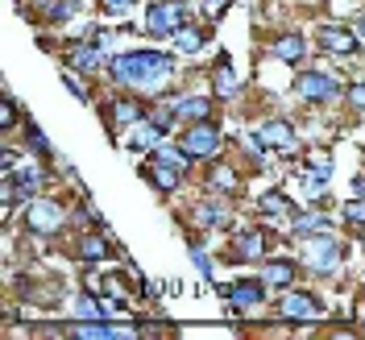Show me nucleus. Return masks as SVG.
Returning a JSON list of instances; mask_svg holds the SVG:
<instances>
[{
	"label": "nucleus",
	"mask_w": 365,
	"mask_h": 340,
	"mask_svg": "<svg viewBox=\"0 0 365 340\" xmlns=\"http://www.w3.org/2000/svg\"><path fill=\"white\" fill-rule=\"evenodd\" d=\"M113 79L116 83H133V88H158L170 79V54L158 50H129L113 58Z\"/></svg>",
	"instance_id": "nucleus-1"
},
{
	"label": "nucleus",
	"mask_w": 365,
	"mask_h": 340,
	"mask_svg": "<svg viewBox=\"0 0 365 340\" xmlns=\"http://www.w3.org/2000/svg\"><path fill=\"white\" fill-rule=\"evenodd\" d=\"M182 0H154L150 4V13H145V34H154V38H175L182 25Z\"/></svg>",
	"instance_id": "nucleus-2"
},
{
	"label": "nucleus",
	"mask_w": 365,
	"mask_h": 340,
	"mask_svg": "<svg viewBox=\"0 0 365 340\" xmlns=\"http://www.w3.org/2000/svg\"><path fill=\"white\" fill-rule=\"evenodd\" d=\"M299 257H303L312 270L328 274V270H336V262H341V245H336V241H328V232H316V237H303Z\"/></svg>",
	"instance_id": "nucleus-3"
},
{
	"label": "nucleus",
	"mask_w": 365,
	"mask_h": 340,
	"mask_svg": "<svg viewBox=\"0 0 365 340\" xmlns=\"http://www.w3.org/2000/svg\"><path fill=\"white\" fill-rule=\"evenodd\" d=\"M250 145H253V150H262V154H266V150H278V154H299L295 129H291V125H282V120H270V125L253 129Z\"/></svg>",
	"instance_id": "nucleus-4"
},
{
	"label": "nucleus",
	"mask_w": 365,
	"mask_h": 340,
	"mask_svg": "<svg viewBox=\"0 0 365 340\" xmlns=\"http://www.w3.org/2000/svg\"><path fill=\"white\" fill-rule=\"evenodd\" d=\"M182 150L195 154V158H212V154L220 150V129L207 125V120H195V125L182 133Z\"/></svg>",
	"instance_id": "nucleus-5"
},
{
	"label": "nucleus",
	"mask_w": 365,
	"mask_h": 340,
	"mask_svg": "<svg viewBox=\"0 0 365 340\" xmlns=\"http://www.w3.org/2000/svg\"><path fill=\"white\" fill-rule=\"evenodd\" d=\"M71 336L83 340H129L137 336V328H125V324H108V319H83V324H71Z\"/></svg>",
	"instance_id": "nucleus-6"
},
{
	"label": "nucleus",
	"mask_w": 365,
	"mask_h": 340,
	"mask_svg": "<svg viewBox=\"0 0 365 340\" xmlns=\"http://www.w3.org/2000/svg\"><path fill=\"white\" fill-rule=\"evenodd\" d=\"M336 91H341V83L332 75H316V71L295 75V96H303V100H332Z\"/></svg>",
	"instance_id": "nucleus-7"
},
{
	"label": "nucleus",
	"mask_w": 365,
	"mask_h": 340,
	"mask_svg": "<svg viewBox=\"0 0 365 340\" xmlns=\"http://www.w3.org/2000/svg\"><path fill=\"white\" fill-rule=\"evenodd\" d=\"M25 228H34V232H58L63 228V207L50 204V200L29 204L25 207Z\"/></svg>",
	"instance_id": "nucleus-8"
},
{
	"label": "nucleus",
	"mask_w": 365,
	"mask_h": 340,
	"mask_svg": "<svg viewBox=\"0 0 365 340\" xmlns=\"http://www.w3.org/2000/svg\"><path fill=\"white\" fill-rule=\"evenodd\" d=\"M162 133H166L162 120H133L129 133H125V145H129V150H158Z\"/></svg>",
	"instance_id": "nucleus-9"
},
{
	"label": "nucleus",
	"mask_w": 365,
	"mask_h": 340,
	"mask_svg": "<svg viewBox=\"0 0 365 340\" xmlns=\"http://www.w3.org/2000/svg\"><path fill=\"white\" fill-rule=\"evenodd\" d=\"M324 307H319L316 295H307V291H291V295H282V316L287 319H316Z\"/></svg>",
	"instance_id": "nucleus-10"
},
{
	"label": "nucleus",
	"mask_w": 365,
	"mask_h": 340,
	"mask_svg": "<svg viewBox=\"0 0 365 340\" xmlns=\"http://www.w3.org/2000/svg\"><path fill=\"white\" fill-rule=\"evenodd\" d=\"M319 42H324V50H332V54H353L357 50V34L344 29V25H324L319 29Z\"/></svg>",
	"instance_id": "nucleus-11"
},
{
	"label": "nucleus",
	"mask_w": 365,
	"mask_h": 340,
	"mask_svg": "<svg viewBox=\"0 0 365 340\" xmlns=\"http://www.w3.org/2000/svg\"><path fill=\"white\" fill-rule=\"evenodd\" d=\"M262 249H266V237H262V228H245V232H237V241H232V253H237L241 262L262 257Z\"/></svg>",
	"instance_id": "nucleus-12"
},
{
	"label": "nucleus",
	"mask_w": 365,
	"mask_h": 340,
	"mask_svg": "<svg viewBox=\"0 0 365 340\" xmlns=\"http://www.w3.org/2000/svg\"><path fill=\"white\" fill-rule=\"evenodd\" d=\"M262 287H266V282H232L225 295H228L232 307H253V303H262Z\"/></svg>",
	"instance_id": "nucleus-13"
},
{
	"label": "nucleus",
	"mask_w": 365,
	"mask_h": 340,
	"mask_svg": "<svg viewBox=\"0 0 365 340\" xmlns=\"http://www.w3.org/2000/svg\"><path fill=\"white\" fill-rule=\"evenodd\" d=\"M71 63H75V67L79 71H96V67H104V63H113V58H108V50H104V46H79V50H75V54H71Z\"/></svg>",
	"instance_id": "nucleus-14"
},
{
	"label": "nucleus",
	"mask_w": 365,
	"mask_h": 340,
	"mask_svg": "<svg viewBox=\"0 0 365 340\" xmlns=\"http://www.w3.org/2000/svg\"><path fill=\"white\" fill-rule=\"evenodd\" d=\"M274 58H278V63H299V58H303V38H299V34L274 38Z\"/></svg>",
	"instance_id": "nucleus-15"
},
{
	"label": "nucleus",
	"mask_w": 365,
	"mask_h": 340,
	"mask_svg": "<svg viewBox=\"0 0 365 340\" xmlns=\"http://www.w3.org/2000/svg\"><path fill=\"white\" fill-rule=\"evenodd\" d=\"M295 278V262H266L262 266V282L266 287H291Z\"/></svg>",
	"instance_id": "nucleus-16"
},
{
	"label": "nucleus",
	"mask_w": 365,
	"mask_h": 340,
	"mask_svg": "<svg viewBox=\"0 0 365 340\" xmlns=\"http://www.w3.org/2000/svg\"><path fill=\"white\" fill-rule=\"evenodd\" d=\"M291 228L303 232V237H316V232H328V216H319V212H295Z\"/></svg>",
	"instance_id": "nucleus-17"
},
{
	"label": "nucleus",
	"mask_w": 365,
	"mask_h": 340,
	"mask_svg": "<svg viewBox=\"0 0 365 340\" xmlns=\"http://www.w3.org/2000/svg\"><path fill=\"white\" fill-rule=\"evenodd\" d=\"M145 175L154 179V187H162V191H175L182 170H175V166H166V162H154V158H150V170H145Z\"/></svg>",
	"instance_id": "nucleus-18"
},
{
	"label": "nucleus",
	"mask_w": 365,
	"mask_h": 340,
	"mask_svg": "<svg viewBox=\"0 0 365 340\" xmlns=\"http://www.w3.org/2000/svg\"><path fill=\"white\" fill-rule=\"evenodd\" d=\"M204 42H207V34H204V29H195V25H187V21H182L179 34H175V46H179L182 54H195Z\"/></svg>",
	"instance_id": "nucleus-19"
},
{
	"label": "nucleus",
	"mask_w": 365,
	"mask_h": 340,
	"mask_svg": "<svg viewBox=\"0 0 365 340\" xmlns=\"http://www.w3.org/2000/svg\"><path fill=\"white\" fill-rule=\"evenodd\" d=\"M257 207H262L266 216H295V212H291V200H287L282 191H266V195L257 200Z\"/></svg>",
	"instance_id": "nucleus-20"
},
{
	"label": "nucleus",
	"mask_w": 365,
	"mask_h": 340,
	"mask_svg": "<svg viewBox=\"0 0 365 340\" xmlns=\"http://www.w3.org/2000/svg\"><path fill=\"white\" fill-rule=\"evenodd\" d=\"M307 175H312V182L332 179V158H328L324 150H312V154H307Z\"/></svg>",
	"instance_id": "nucleus-21"
},
{
	"label": "nucleus",
	"mask_w": 365,
	"mask_h": 340,
	"mask_svg": "<svg viewBox=\"0 0 365 340\" xmlns=\"http://www.w3.org/2000/svg\"><path fill=\"white\" fill-rule=\"evenodd\" d=\"M113 116H116V125H120V129H129L133 120H141V104H137V100H116Z\"/></svg>",
	"instance_id": "nucleus-22"
},
{
	"label": "nucleus",
	"mask_w": 365,
	"mask_h": 340,
	"mask_svg": "<svg viewBox=\"0 0 365 340\" xmlns=\"http://www.w3.org/2000/svg\"><path fill=\"white\" fill-rule=\"evenodd\" d=\"M232 88H237V71H232L228 58H220V67H216V96H232Z\"/></svg>",
	"instance_id": "nucleus-23"
},
{
	"label": "nucleus",
	"mask_w": 365,
	"mask_h": 340,
	"mask_svg": "<svg viewBox=\"0 0 365 340\" xmlns=\"http://www.w3.org/2000/svg\"><path fill=\"white\" fill-rule=\"evenodd\" d=\"M175 113L187 116V120H207V100H195V96H191V100H179Z\"/></svg>",
	"instance_id": "nucleus-24"
},
{
	"label": "nucleus",
	"mask_w": 365,
	"mask_h": 340,
	"mask_svg": "<svg viewBox=\"0 0 365 340\" xmlns=\"http://www.w3.org/2000/svg\"><path fill=\"white\" fill-rule=\"evenodd\" d=\"M154 162H166V166L182 170V166H187V150H170V145H158V150H154Z\"/></svg>",
	"instance_id": "nucleus-25"
},
{
	"label": "nucleus",
	"mask_w": 365,
	"mask_h": 340,
	"mask_svg": "<svg viewBox=\"0 0 365 340\" xmlns=\"http://www.w3.org/2000/svg\"><path fill=\"white\" fill-rule=\"evenodd\" d=\"M63 83H67V88L75 91V100H83V104L91 100V96H88V88H83V79H79V75H75L71 67H63Z\"/></svg>",
	"instance_id": "nucleus-26"
},
{
	"label": "nucleus",
	"mask_w": 365,
	"mask_h": 340,
	"mask_svg": "<svg viewBox=\"0 0 365 340\" xmlns=\"http://www.w3.org/2000/svg\"><path fill=\"white\" fill-rule=\"evenodd\" d=\"M212 187H216V191H232V187H237V175H232L228 166H216V170H212Z\"/></svg>",
	"instance_id": "nucleus-27"
},
{
	"label": "nucleus",
	"mask_w": 365,
	"mask_h": 340,
	"mask_svg": "<svg viewBox=\"0 0 365 340\" xmlns=\"http://www.w3.org/2000/svg\"><path fill=\"white\" fill-rule=\"evenodd\" d=\"M83 257L88 262H100V257H108V245L100 237H83Z\"/></svg>",
	"instance_id": "nucleus-28"
},
{
	"label": "nucleus",
	"mask_w": 365,
	"mask_h": 340,
	"mask_svg": "<svg viewBox=\"0 0 365 340\" xmlns=\"http://www.w3.org/2000/svg\"><path fill=\"white\" fill-rule=\"evenodd\" d=\"M344 220H349V225H365V195H357V200L344 204Z\"/></svg>",
	"instance_id": "nucleus-29"
},
{
	"label": "nucleus",
	"mask_w": 365,
	"mask_h": 340,
	"mask_svg": "<svg viewBox=\"0 0 365 340\" xmlns=\"http://www.w3.org/2000/svg\"><path fill=\"white\" fill-rule=\"evenodd\" d=\"M75 311H79L83 319H100V316H104V303H96V299H79V303H75Z\"/></svg>",
	"instance_id": "nucleus-30"
},
{
	"label": "nucleus",
	"mask_w": 365,
	"mask_h": 340,
	"mask_svg": "<svg viewBox=\"0 0 365 340\" xmlns=\"http://www.w3.org/2000/svg\"><path fill=\"white\" fill-rule=\"evenodd\" d=\"M0 125H4V129H13V125H17V108H13V100H9V96L0 100Z\"/></svg>",
	"instance_id": "nucleus-31"
},
{
	"label": "nucleus",
	"mask_w": 365,
	"mask_h": 340,
	"mask_svg": "<svg viewBox=\"0 0 365 340\" xmlns=\"http://www.w3.org/2000/svg\"><path fill=\"white\" fill-rule=\"evenodd\" d=\"M195 220H200V225H220L225 212H220V207H195Z\"/></svg>",
	"instance_id": "nucleus-32"
},
{
	"label": "nucleus",
	"mask_w": 365,
	"mask_h": 340,
	"mask_svg": "<svg viewBox=\"0 0 365 340\" xmlns=\"http://www.w3.org/2000/svg\"><path fill=\"white\" fill-rule=\"evenodd\" d=\"M25 133H29V141L38 145V154H50V141L42 137V129H38V125H25Z\"/></svg>",
	"instance_id": "nucleus-33"
},
{
	"label": "nucleus",
	"mask_w": 365,
	"mask_h": 340,
	"mask_svg": "<svg viewBox=\"0 0 365 340\" xmlns=\"http://www.w3.org/2000/svg\"><path fill=\"white\" fill-rule=\"evenodd\" d=\"M349 104L365 113V83H353V88H349Z\"/></svg>",
	"instance_id": "nucleus-34"
},
{
	"label": "nucleus",
	"mask_w": 365,
	"mask_h": 340,
	"mask_svg": "<svg viewBox=\"0 0 365 340\" xmlns=\"http://www.w3.org/2000/svg\"><path fill=\"white\" fill-rule=\"evenodd\" d=\"M200 4H204V13H207V17H220V13H225V9L232 4V0H200Z\"/></svg>",
	"instance_id": "nucleus-35"
},
{
	"label": "nucleus",
	"mask_w": 365,
	"mask_h": 340,
	"mask_svg": "<svg viewBox=\"0 0 365 340\" xmlns=\"http://www.w3.org/2000/svg\"><path fill=\"white\" fill-rule=\"evenodd\" d=\"M191 262L200 266V274H207V278H212V262H207V257H204L200 249H191Z\"/></svg>",
	"instance_id": "nucleus-36"
},
{
	"label": "nucleus",
	"mask_w": 365,
	"mask_h": 340,
	"mask_svg": "<svg viewBox=\"0 0 365 340\" xmlns=\"http://www.w3.org/2000/svg\"><path fill=\"white\" fill-rule=\"evenodd\" d=\"M75 13V0H63V4H54V21H63V17H71Z\"/></svg>",
	"instance_id": "nucleus-37"
},
{
	"label": "nucleus",
	"mask_w": 365,
	"mask_h": 340,
	"mask_svg": "<svg viewBox=\"0 0 365 340\" xmlns=\"http://www.w3.org/2000/svg\"><path fill=\"white\" fill-rule=\"evenodd\" d=\"M129 4H133V0H104L108 13H129Z\"/></svg>",
	"instance_id": "nucleus-38"
},
{
	"label": "nucleus",
	"mask_w": 365,
	"mask_h": 340,
	"mask_svg": "<svg viewBox=\"0 0 365 340\" xmlns=\"http://www.w3.org/2000/svg\"><path fill=\"white\" fill-rule=\"evenodd\" d=\"M361 38H365V21H361Z\"/></svg>",
	"instance_id": "nucleus-39"
}]
</instances>
